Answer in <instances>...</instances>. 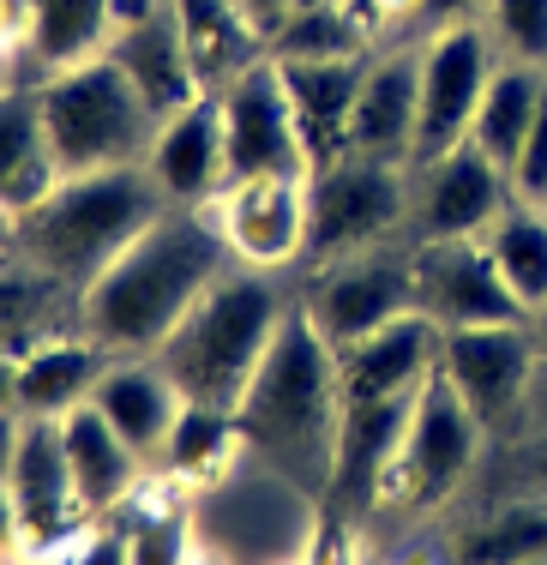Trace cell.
Here are the masks:
<instances>
[{
    "label": "cell",
    "mask_w": 547,
    "mask_h": 565,
    "mask_svg": "<svg viewBox=\"0 0 547 565\" xmlns=\"http://www.w3.org/2000/svg\"><path fill=\"white\" fill-rule=\"evenodd\" d=\"M163 211L169 199L144 163L90 169V174H61V186L43 205H31L24 217H7V235L19 259H31L36 271L61 277L66 289L85 295Z\"/></svg>",
    "instance_id": "cell-3"
},
{
    "label": "cell",
    "mask_w": 547,
    "mask_h": 565,
    "mask_svg": "<svg viewBox=\"0 0 547 565\" xmlns=\"http://www.w3.org/2000/svg\"><path fill=\"white\" fill-rule=\"evenodd\" d=\"M109 361L115 355H103L85 331L19 355L12 361V422H66L97 397V380Z\"/></svg>",
    "instance_id": "cell-23"
},
{
    "label": "cell",
    "mask_w": 547,
    "mask_h": 565,
    "mask_svg": "<svg viewBox=\"0 0 547 565\" xmlns=\"http://www.w3.org/2000/svg\"><path fill=\"white\" fill-rule=\"evenodd\" d=\"M536 367H541V349L529 338V319L446 331V349H439L446 385L470 403L487 434L524 427V403H529V385H536Z\"/></svg>",
    "instance_id": "cell-11"
},
{
    "label": "cell",
    "mask_w": 547,
    "mask_h": 565,
    "mask_svg": "<svg viewBox=\"0 0 547 565\" xmlns=\"http://www.w3.org/2000/svg\"><path fill=\"white\" fill-rule=\"evenodd\" d=\"M61 186V163L49 151L43 109H36V85H12L7 97V132H0V205L7 217H24Z\"/></svg>",
    "instance_id": "cell-29"
},
{
    "label": "cell",
    "mask_w": 547,
    "mask_h": 565,
    "mask_svg": "<svg viewBox=\"0 0 547 565\" xmlns=\"http://www.w3.org/2000/svg\"><path fill=\"white\" fill-rule=\"evenodd\" d=\"M487 31L505 61L547 66V0H487Z\"/></svg>",
    "instance_id": "cell-35"
},
{
    "label": "cell",
    "mask_w": 547,
    "mask_h": 565,
    "mask_svg": "<svg viewBox=\"0 0 547 565\" xmlns=\"http://www.w3.org/2000/svg\"><path fill=\"white\" fill-rule=\"evenodd\" d=\"M247 451V434H242V415L235 409H211V403H186L175 434H169L157 469L175 476L181 488H211L235 469V457Z\"/></svg>",
    "instance_id": "cell-31"
},
{
    "label": "cell",
    "mask_w": 547,
    "mask_h": 565,
    "mask_svg": "<svg viewBox=\"0 0 547 565\" xmlns=\"http://www.w3.org/2000/svg\"><path fill=\"white\" fill-rule=\"evenodd\" d=\"M379 49V24L367 7L350 0H301L283 24L271 31V61H337Z\"/></svg>",
    "instance_id": "cell-32"
},
{
    "label": "cell",
    "mask_w": 547,
    "mask_h": 565,
    "mask_svg": "<svg viewBox=\"0 0 547 565\" xmlns=\"http://www.w3.org/2000/svg\"><path fill=\"white\" fill-rule=\"evenodd\" d=\"M296 7H301V0H242V12H247L253 24H259V31H265V43H271V31H277V24H283Z\"/></svg>",
    "instance_id": "cell-40"
},
{
    "label": "cell",
    "mask_w": 547,
    "mask_h": 565,
    "mask_svg": "<svg viewBox=\"0 0 547 565\" xmlns=\"http://www.w3.org/2000/svg\"><path fill=\"white\" fill-rule=\"evenodd\" d=\"M144 169L163 186L169 205H217V193L229 186V145H223L217 90H205L199 103H186L181 115H169L157 127Z\"/></svg>",
    "instance_id": "cell-20"
},
{
    "label": "cell",
    "mask_w": 547,
    "mask_h": 565,
    "mask_svg": "<svg viewBox=\"0 0 547 565\" xmlns=\"http://www.w3.org/2000/svg\"><path fill=\"white\" fill-rule=\"evenodd\" d=\"M109 61L121 66L132 85H139V97L157 109V120L181 115L186 103L205 97L199 66H193V55H186L175 0H163V7H157L151 19H139V24H121V31H115V43H109Z\"/></svg>",
    "instance_id": "cell-22"
},
{
    "label": "cell",
    "mask_w": 547,
    "mask_h": 565,
    "mask_svg": "<svg viewBox=\"0 0 547 565\" xmlns=\"http://www.w3.org/2000/svg\"><path fill=\"white\" fill-rule=\"evenodd\" d=\"M0 307H7V361L85 331V295L66 289L61 277L36 271L19 253L7 259V295H0Z\"/></svg>",
    "instance_id": "cell-27"
},
{
    "label": "cell",
    "mask_w": 547,
    "mask_h": 565,
    "mask_svg": "<svg viewBox=\"0 0 547 565\" xmlns=\"http://www.w3.org/2000/svg\"><path fill=\"white\" fill-rule=\"evenodd\" d=\"M416 174V205H409V241H482L505 205L517 199L512 174L475 145H458L439 163L409 169Z\"/></svg>",
    "instance_id": "cell-14"
},
{
    "label": "cell",
    "mask_w": 547,
    "mask_h": 565,
    "mask_svg": "<svg viewBox=\"0 0 547 565\" xmlns=\"http://www.w3.org/2000/svg\"><path fill=\"white\" fill-rule=\"evenodd\" d=\"M421 132V43H379L367 55V78L355 97L350 151L379 163H416Z\"/></svg>",
    "instance_id": "cell-16"
},
{
    "label": "cell",
    "mask_w": 547,
    "mask_h": 565,
    "mask_svg": "<svg viewBox=\"0 0 547 565\" xmlns=\"http://www.w3.org/2000/svg\"><path fill=\"white\" fill-rule=\"evenodd\" d=\"M175 19H181L186 55H193L205 90H223L247 66L271 61V43H265V31L242 12V0H175Z\"/></svg>",
    "instance_id": "cell-26"
},
{
    "label": "cell",
    "mask_w": 547,
    "mask_h": 565,
    "mask_svg": "<svg viewBox=\"0 0 547 565\" xmlns=\"http://www.w3.org/2000/svg\"><path fill=\"white\" fill-rule=\"evenodd\" d=\"M307 181L313 174H253L229 181L211 205L229 253L253 271H301L307 259Z\"/></svg>",
    "instance_id": "cell-13"
},
{
    "label": "cell",
    "mask_w": 547,
    "mask_h": 565,
    "mask_svg": "<svg viewBox=\"0 0 547 565\" xmlns=\"http://www.w3.org/2000/svg\"><path fill=\"white\" fill-rule=\"evenodd\" d=\"M487 253L500 265L505 289L524 301V313L547 307V205H529V199H512L505 217L487 228Z\"/></svg>",
    "instance_id": "cell-33"
},
{
    "label": "cell",
    "mask_w": 547,
    "mask_h": 565,
    "mask_svg": "<svg viewBox=\"0 0 547 565\" xmlns=\"http://www.w3.org/2000/svg\"><path fill=\"white\" fill-rule=\"evenodd\" d=\"M487 439L493 434L475 422V409L446 385V373H433L416 392V415H409V434H404V451H397L385 505H397V511L446 505L470 481V469H475Z\"/></svg>",
    "instance_id": "cell-8"
},
{
    "label": "cell",
    "mask_w": 547,
    "mask_h": 565,
    "mask_svg": "<svg viewBox=\"0 0 547 565\" xmlns=\"http://www.w3.org/2000/svg\"><path fill=\"white\" fill-rule=\"evenodd\" d=\"M247 451L265 457L289 488L331 493V469H337V427H343V380H337V349L325 331L307 319L296 301L277 331L271 355H265L259 380L242 409Z\"/></svg>",
    "instance_id": "cell-2"
},
{
    "label": "cell",
    "mask_w": 547,
    "mask_h": 565,
    "mask_svg": "<svg viewBox=\"0 0 547 565\" xmlns=\"http://www.w3.org/2000/svg\"><path fill=\"white\" fill-rule=\"evenodd\" d=\"M186 493L193 488L151 469L139 481V493L115 511L132 565H193V505H186Z\"/></svg>",
    "instance_id": "cell-28"
},
{
    "label": "cell",
    "mask_w": 547,
    "mask_h": 565,
    "mask_svg": "<svg viewBox=\"0 0 547 565\" xmlns=\"http://www.w3.org/2000/svg\"><path fill=\"white\" fill-rule=\"evenodd\" d=\"M541 90H547V66H529V61H500L487 97H482V115H475V132L470 145L482 157H493L505 174L517 169L529 145V127H536V109H541Z\"/></svg>",
    "instance_id": "cell-30"
},
{
    "label": "cell",
    "mask_w": 547,
    "mask_h": 565,
    "mask_svg": "<svg viewBox=\"0 0 547 565\" xmlns=\"http://www.w3.org/2000/svg\"><path fill=\"white\" fill-rule=\"evenodd\" d=\"M512 186H517V199H529V205H547V90H541L536 127H529V145H524V157H517V169H512Z\"/></svg>",
    "instance_id": "cell-37"
},
{
    "label": "cell",
    "mask_w": 547,
    "mask_h": 565,
    "mask_svg": "<svg viewBox=\"0 0 547 565\" xmlns=\"http://www.w3.org/2000/svg\"><path fill=\"white\" fill-rule=\"evenodd\" d=\"M529 439V434H524ZM517 469H524V481H536V488L547 493V434H536L524 451H517Z\"/></svg>",
    "instance_id": "cell-41"
},
{
    "label": "cell",
    "mask_w": 547,
    "mask_h": 565,
    "mask_svg": "<svg viewBox=\"0 0 547 565\" xmlns=\"http://www.w3.org/2000/svg\"><path fill=\"white\" fill-rule=\"evenodd\" d=\"M439 349H446V326L427 319L421 307L397 313L373 338L337 349V380L343 403H373V397H416L439 373Z\"/></svg>",
    "instance_id": "cell-17"
},
{
    "label": "cell",
    "mask_w": 547,
    "mask_h": 565,
    "mask_svg": "<svg viewBox=\"0 0 547 565\" xmlns=\"http://www.w3.org/2000/svg\"><path fill=\"white\" fill-rule=\"evenodd\" d=\"M61 434H66V463H73L78 500H85L90 518H115V511L139 493V481L157 469V463H144L121 434H115L109 415H103L97 403H85V409L66 415Z\"/></svg>",
    "instance_id": "cell-25"
},
{
    "label": "cell",
    "mask_w": 547,
    "mask_h": 565,
    "mask_svg": "<svg viewBox=\"0 0 547 565\" xmlns=\"http://www.w3.org/2000/svg\"><path fill=\"white\" fill-rule=\"evenodd\" d=\"M217 109H223V145H229V181L313 174V151L301 139V120H296V103H289L277 61H259L235 85H223Z\"/></svg>",
    "instance_id": "cell-12"
},
{
    "label": "cell",
    "mask_w": 547,
    "mask_h": 565,
    "mask_svg": "<svg viewBox=\"0 0 547 565\" xmlns=\"http://www.w3.org/2000/svg\"><path fill=\"white\" fill-rule=\"evenodd\" d=\"M470 19H487V0H416V7H409L416 43L433 31H451V24H470Z\"/></svg>",
    "instance_id": "cell-39"
},
{
    "label": "cell",
    "mask_w": 547,
    "mask_h": 565,
    "mask_svg": "<svg viewBox=\"0 0 547 565\" xmlns=\"http://www.w3.org/2000/svg\"><path fill=\"white\" fill-rule=\"evenodd\" d=\"M529 338H536L541 361H547V307H536V313H529Z\"/></svg>",
    "instance_id": "cell-43"
},
{
    "label": "cell",
    "mask_w": 547,
    "mask_h": 565,
    "mask_svg": "<svg viewBox=\"0 0 547 565\" xmlns=\"http://www.w3.org/2000/svg\"><path fill=\"white\" fill-rule=\"evenodd\" d=\"M36 109H43V132H49V151H55L61 174L144 163L157 145V127H163L157 109L139 97V85L109 55L43 78L36 85Z\"/></svg>",
    "instance_id": "cell-5"
},
{
    "label": "cell",
    "mask_w": 547,
    "mask_h": 565,
    "mask_svg": "<svg viewBox=\"0 0 547 565\" xmlns=\"http://www.w3.org/2000/svg\"><path fill=\"white\" fill-rule=\"evenodd\" d=\"M350 511L325 505L313 523V547H307V565H355V535H350Z\"/></svg>",
    "instance_id": "cell-38"
},
{
    "label": "cell",
    "mask_w": 547,
    "mask_h": 565,
    "mask_svg": "<svg viewBox=\"0 0 547 565\" xmlns=\"http://www.w3.org/2000/svg\"><path fill=\"white\" fill-rule=\"evenodd\" d=\"M416 307L446 331L529 319L524 301L505 289L487 241H416Z\"/></svg>",
    "instance_id": "cell-15"
},
{
    "label": "cell",
    "mask_w": 547,
    "mask_h": 565,
    "mask_svg": "<svg viewBox=\"0 0 547 565\" xmlns=\"http://www.w3.org/2000/svg\"><path fill=\"white\" fill-rule=\"evenodd\" d=\"M409 205H416V174L404 163L343 151L307 181V259L301 271L350 253L385 247L409 235Z\"/></svg>",
    "instance_id": "cell-6"
},
{
    "label": "cell",
    "mask_w": 547,
    "mask_h": 565,
    "mask_svg": "<svg viewBox=\"0 0 547 565\" xmlns=\"http://www.w3.org/2000/svg\"><path fill=\"white\" fill-rule=\"evenodd\" d=\"M277 271H253V265H229L205 289V301L181 319V331L157 349L169 373H175L186 403H211V409H242L253 380H259L265 355H271L277 331L289 319Z\"/></svg>",
    "instance_id": "cell-4"
},
{
    "label": "cell",
    "mask_w": 547,
    "mask_h": 565,
    "mask_svg": "<svg viewBox=\"0 0 547 565\" xmlns=\"http://www.w3.org/2000/svg\"><path fill=\"white\" fill-rule=\"evenodd\" d=\"M90 403L109 415V427L144 457V463H157V457H163L169 434H175V422H181V409H186L175 373H169L157 355H115L109 367H103L97 397H90Z\"/></svg>",
    "instance_id": "cell-21"
},
{
    "label": "cell",
    "mask_w": 547,
    "mask_h": 565,
    "mask_svg": "<svg viewBox=\"0 0 547 565\" xmlns=\"http://www.w3.org/2000/svg\"><path fill=\"white\" fill-rule=\"evenodd\" d=\"M500 43H493L487 19L451 24V31L421 36V132H416V163H439L458 145H470L482 97L500 73Z\"/></svg>",
    "instance_id": "cell-9"
},
{
    "label": "cell",
    "mask_w": 547,
    "mask_h": 565,
    "mask_svg": "<svg viewBox=\"0 0 547 565\" xmlns=\"http://www.w3.org/2000/svg\"><path fill=\"white\" fill-rule=\"evenodd\" d=\"M367 55L277 61V73L289 85V103H296V120H301V139L313 151V169H325L331 157L350 151V120H355V97H362V78H367Z\"/></svg>",
    "instance_id": "cell-24"
},
{
    "label": "cell",
    "mask_w": 547,
    "mask_h": 565,
    "mask_svg": "<svg viewBox=\"0 0 547 565\" xmlns=\"http://www.w3.org/2000/svg\"><path fill=\"white\" fill-rule=\"evenodd\" d=\"M547 559V500L500 505L451 542V565H541Z\"/></svg>",
    "instance_id": "cell-34"
},
{
    "label": "cell",
    "mask_w": 547,
    "mask_h": 565,
    "mask_svg": "<svg viewBox=\"0 0 547 565\" xmlns=\"http://www.w3.org/2000/svg\"><path fill=\"white\" fill-rule=\"evenodd\" d=\"M524 427H529V434H547V361L536 367V385H529V403H524Z\"/></svg>",
    "instance_id": "cell-42"
},
{
    "label": "cell",
    "mask_w": 547,
    "mask_h": 565,
    "mask_svg": "<svg viewBox=\"0 0 547 565\" xmlns=\"http://www.w3.org/2000/svg\"><path fill=\"white\" fill-rule=\"evenodd\" d=\"M24 559H31V554H24ZM31 565H132V559H127L121 523H115V518H97L90 530H78L73 542H61V547H49V554H36Z\"/></svg>",
    "instance_id": "cell-36"
},
{
    "label": "cell",
    "mask_w": 547,
    "mask_h": 565,
    "mask_svg": "<svg viewBox=\"0 0 547 565\" xmlns=\"http://www.w3.org/2000/svg\"><path fill=\"white\" fill-rule=\"evenodd\" d=\"M301 307L331 349H350L373 338L379 326H392L397 313L416 307V241H385V247L350 253L307 271Z\"/></svg>",
    "instance_id": "cell-7"
},
{
    "label": "cell",
    "mask_w": 547,
    "mask_h": 565,
    "mask_svg": "<svg viewBox=\"0 0 547 565\" xmlns=\"http://www.w3.org/2000/svg\"><path fill=\"white\" fill-rule=\"evenodd\" d=\"M115 43V0H12V49L24 55L12 85L43 78L109 55Z\"/></svg>",
    "instance_id": "cell-19"
},
{
    "label": "cell",
    "mask_w": 547,
    "mask_h": 565,
    "mask_svg": "<svg viewBox=\"0 0 547 565\" xmlns=\"http://www.w3.org/2000/svg\"><path fill=\"white\" fill-rule=\"evenodd\" d=\"M229 265L242 259L229 253L211 205H169L85 289V338L103 355H157Z\"/></svg>",
    "instance_id": "cell-1"
},
{
    "label": "cell",
    "mask_w": 547,
    "mask_h": 565,
    "mask_svg": "<svg viewBox=\"0 0 547 565\" xmlns=\"http://www.w3.org/2000/svg\"><path fill=\"white\" fill-rule=\"evenodd\" d=\"M416 397H373V403H343L337 427V469H331V505L362 518L385 505L397 451H404Z\"/></svg>",
    "instance_id": "cell-18"
},
{
    "label": "cell",
    "mask_w": 547,
    "mask_h": 565,
    "mask_svg": "<svg viewBox=\"0 0 547 565\" xmlns=\"http://www.w3.org/2000/svg\"><path fill=\"white\" fill-rule=\"evenodd\" d=\"M7 505H12V535L19 554H49L90 530V511L78 500L73 463H66V434L61 422H12V463H7Z\"/></svg>",
    "instance_id": "cell-10"
}]
</instances>
